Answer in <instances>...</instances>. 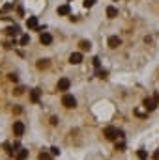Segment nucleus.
Listing matches in <instances>:
<instances>
[{
    "mask_svg": "<svg viewBox=\"0 0 159 160\" xmlns=\"http://www.w3.org/2000/svg\"><path fill=\"white\" fill-rule=\"evenodd\" d=\"M62 104H64L66 108H75V106H77V99H75L73 95L66 93L64 97H62Z\"/></svg>",
    "mask_w": 159,
    "mask_h": 160,
    "instance_id": "nucleus-1",
    "label": "nucleus"
},
{
    "mask_svg": "<svg viewBox=\"0 0 159 160\" xmlns=\"http://www.w3.org/2000/svg\"><path fill=\"white\" fill-rule=\"evenodd\" d=\"M70 86H71L70 78H60L58 84H56V89H58V91H67V89H70Z\"/></svg>",
    "mask_w": 159,
    "mask_h": 160,
    "instance_id": "nucleus-2",
    "label": "nucleus"
},
{
    "mask_svg": "<svg viewBox=\"0 0 159 160\" xmlns=\"http://www.w3.org/2000/svg\"><path fill=\"white\" fill-rule=\"evenodd\" d=\"M116 130H118V129H114V127H107L105 130H103V136H105L107 140L112 142V140H116Z\"/></svg>",
    "mask_w": 159,
    "mask_h": 160,
    "instance_id": "nucleus-3",
    "label": "nucleus"
},
{
    "mask_svg": "<svg viewBox=\"0 0 159 160\" xmlns=\"http://www.w3.org/2000/svg\"><path fill=\"white\" fill-rule=\"evenodd\" d=\"M144 108H146V112H154L157 108V102L154 99H150V97H146V99H144Z\"/></svg>",
    "mask_w": 159,
    "mask_h": 160,
    "instance_id": "nucleus-4",
    "label": "nucleus"
},
{
    "mask_svg": "<svg viewBox=\"0 0 159 160\" xmlns=\"http://www.w3.org/2000/svg\"><path fill=\"white\" fill-rule=\"evenodd\" d=\"M13 132H15V136H23L24 134V123L15 121L13 123Z\"/></svg>",
    "mask_w": 159,
    "mask_h": 160,
    "instance_id": "nucleus-5",
    "label": "nucleus"
},
{
    "mask_svg": "<svg viewBox=\"0 0 159 160\" xmlns=\"http://www.w3.org/2000/svg\"><path fill=\"white\" fill-rule=\"evenodd\" d=\"M26 26L32 30H39V23H38V17H28V20H26Z\"/></svg>",
    "mask_w": 159,
    "mask_h": 160,
    "instance_id": "nucleus-6",
    "label": "nucleus"
},
{
    "mask_svg": "<svg viewBox=\"0 0 159 160\" xmlns=\"http://www.w3.org/2000/svg\"><path fill=\"white\" fill-rule=\"evenodd\" d=\"M120 43H122V41H120L118 36H110V37H109V47H110V48H118Z\"/></svg>",
    "mask_w": 159,
    "mask_h": 160,
    "instance_id": "nucleus-7",
    "label": "nucleus"
},
{
    "mask_svg": "<svg viewBox=\"0 0 159 160\" xmlns=\"http://www.w3.org/2000/svg\"><path fill=\"white\" fill-rule=\"evenodd\" d=\"M81 61H82V54L81 52H73L71 56H70V64H73V65L81 64Z\"/></svg>",
    "mask_w": 159,
    "mask_h": 160,
    "instance_id": "nucleus-8",
    "label": "nucleus"
},
{
    "mask_svg": "<svg viewBox=\"0 0 159 160\" xmlns=\"http://www.w3.org/2000/svg\"><path fill=\"white\" fill-rule=\"evenodd\" d=\"M39 41H41L43 45H51V43H53V36H51V34H47V32H43V34L39 36Z\"/></svg>",
    "mask_w": 159,
    "mask_h": 160,
    "instance_id": "nucleus-9",
    "label": "nucleus"
},
{
    "mask_svg": "<svg viewBox=\"0 0 159 160\" xmlns=\"http://www.w3.org/2000/svg\"><path fill=\"white\" fill-rule=\"evenodd\" d=\"M107 17H109V19L118 17V9H116L114 6H109V8H107Z\"/></svg>",
    "mask_w": 159,
    "mask_h": 160,
    "instance_id": "nucleus-10",
    "label": "nucleus"
},
{
    "mask_svg": "<svg viewBox=\"0 0 159 160\" xmlns=\"http://www.w3.org/2000/svg\"><path fill=\"white\" fill-rule=\"evenodd\" d=\"M39 93H41V91H39L38 88L32 89V91H30V101H32V102H39Z\"/></svg>",
    "mask_w": 159,
    "mask_h": 160,
    "instance_id": "nucleus-11",
    "label": "nucleus"
},
{
    "mask_svg": "<svg viewBox=\"0 0 159 160\" xmlns=\"http://www.w3.org/2000/svg\"><path fill=\"white\" fill-rule=\"evenodd\" d=\"M28 158V151L26 149H19V153L15 155V160H26Z\"/></svg>",
    "mask_w": 159,
    "mask_h": 160,
    "instance_id": "nucleus-12",
    "label": "nucleus"
},
{
    "mask_svg": "<svg viewBox=\"0 0 159 160\" xmlns=\"http://www.w3.org/2000/svg\"><path fill=\"white\" fill-rule=\"evenodd\" d=\"M70 6H67V4H64V6H60V8H58V15H70Z\"/></svg>",
    "mask_w": 159,
    "mask_h": 160,
    "instance_id": "nucleus-13",
    "label": "nucleus"
},
{
    "mask_svg": "<svg viewBox=\"0 0 159 160\" xmlns=\"http://www.w3.org/2000/svg\"><path fill=\"white\" fill-rule=\"evenodd\" d=\"M6 32H8V36H17V34H19V26L13 24V26H10V28L6 30Z\"/></svg>",
    "mask_w": 159,
    "mask_h": 160,
    "instance_id": "nucleus-14",
    "label": "nucleus"
},
{
    "mask_svg": "<svg viewBox=\"0 0 159 160\" xmlns=\"http://www.w3.org/2000/svg\"><path fill=\"white\" fill-rule=\"evenodd\" d=\"M51 64H49V60H38V69H47V67H49Z\"/></svg>",
    "mask_w": 159,
    "mask_h": 160,
    "instance_id": "nucleus-15",
    "label": "nucleus"
},
{
    "mask_svg": "<svg viewBox=\"0 0 159 160\" xmlns=\"http://www.w3.org/2000/svg\"><path fill=\"white\" fill-rule=\"evenodd\" d=\"M79 47H81V50H90V47H92V45H90V41H81Z\"/></svg>",
    "mask_w": 159,
    "mask_h": 160,
    "instance_id": "nucleus-16",
    "label": "nucleus"
},
{
    "mask_svg": "<svg viewBox=\"0 0 159 160\" xmlns=\"http://www.w3.org/2000/svg\"><path fill=\"white\" fill-rule=\"evenodd\" d=\"M126 149V142L120 140V142H116V151H124Z\"/></svg>",
    "mask_w": 159,
    "mask_h": 160,
    "instance_id": "nucleus-17",
    "label": "nucleus"
},
{
    "mask_svg": "<svg viewBox=\"0 0 159 160\" xmlns=\"http://www.w3.org/2000/svg\"><path fill=\"white\" fill-rule=\"evenodd\" d=\"M38 160H53V158H51L49 153H41V155L38 156Z\"/></svg>",
    "mask_w": 159,
    "mask_h": 160,
    "instance_id": "nucleus-18",
    "label": "nucleus"
},
{
    "mask_svg": "<svg viewBox=\"0 0 159 160\" xmlns=\"http://www.w3.org/2000/svg\"><path fill=\"white\" fill-rule=\"evenodd\" d=\"M49 155H51V156H58V155H60V149H58V147H51Z\"/></svg>",
    "mask_w": 159,
    "mask_h": 160,
    "instance_id": "nucleus-19",
    "label": "nucleus"
},
{
    "mask_svg": "<svg viewBox=\"0 0 159 160\" xmlns=\"http://www.w3.org/2000/svg\"><path fill=\"white\" fill-rule=\"evenodd\" d=\"M146 156H148V153L144 151V149H141V151H139V158H141V160H146Z\"/></svg>",
    "mask_w": 159,
    "mask_h": 160,
    "instance_id": "nucleus-20",
    "label": "nucleus"
},
{
    "mask_svg": "<svg viewBox=\"0 0 159 160\" xmlns=\"http://www.w3.org/2000/svg\"><path fill=\"white\" fill-rule=\"evenodd\" d=\"M82 4H84V8H92V6L95 4V0H84Z\"/></svg>",
    "mask_w": 159,
    "mask_h": 160,
    "instance_id": "nucleus-21",
    "label": "nucleus"
},
{
    "mask_svg": "<svg viewBox=\"0 0 159 160\" xmlns=\"http://www.w3.org/2000/svg\"><path fill=\"white\" fill-rule=\"evenodd\" d=\"M30 43V37L28 36H23V37H21V45H28Z\"/></svg>",
    "mask_w": 159,
    "mask_h": 160,
    "instance_id": "nucleus-22",
    "label": "nucleus"
},
{
    "mask_svg": "<svg viewBox=\"0 0 159 160\" xmlns=\"http://www.w3.org/2000/svg\"><path fill=\"white\" fill-rule=\"evenodd\" d=\"M8 78H10L11 82H17V80H19V78H17V75H15V73H10V75H8Z\"/></svg>",
    "mask_w": 159,
    "mask_h": 160,
    "instance_id": "nucleus-23",
    "label": "nucleus"
},
{
    "mask_svg": "<svg viewBox=\"0 0 159 160\" xmlns=\"http://www.w3.org/2000/svg\"><path fill=\"white\" fill-rule=\"evenodd\" d=\"M13 93H15V95H23V93H24V88L19 86V88H15V91H13Z\"/></svg>",
    "mask_w": 159,
    "mask_h": 160,
    "instance_id": "nucleus-24",
    "label": "nucleus"
},
{
    "mask_svg": "<svg viewBox=\"0 0 159 160\" xmlns=\"http://www.w3.org/2000/svg\"><path fill=\"white\" fill-rule=\"evenodd\" d=\"M51 125H58V117L53 115V117H51Z\"/></svg>",
    "mask_w": 159,
    "mask_h": 160,
    "instance_id": "nucleus-25",
    "label": "nucleus"
},
{
    "mask_svg": "<svg viewBox=\"0 0 159 160\" xmlns=\"http://www.w3.org/2000/svg\"><path fill=\"white\" fill-rule=\"evenodd\" d=\"M94 65H95V69H99V58H94Z\"/></svg>",
    "mask_w": 159,
    "mask_h": 160,
    "instance_id": "nucleus-26",
    "label": "nucleus"
},
{
    "mask_svg": "<svg viewBox=\"0 0 159 160\" xmlns=\"http://www.w3.org/2000/svg\"><path fill=\"white\" fill-rule=\"evenodd\" d=\"M99 78H107V71H99Z\"/></svg>",
    "mask_w": 159,
    "mask_h": 160,
    "instance_id": "nucleus-27",
    "label": "nucleus"
},
{
    "mask_svg": "<svg viewBox=\"0 0 159 160\" xmlns=\"http://www.w3.org/2000/svg\"><path fill=\"white\" fill-rule=\"evenodd\" d=\"M154 160H159V151H155V153H154Z\"/></svg>",
    "mask_w": 159,
    "mask_h": 160,
    "instance_id": "nucleus-28",
    "label": "nucleus"
},
{
    "mask_svg": "<svg viewBox=\"0 0 159 160\" xmlns=\"http://www.w3.org/2000/svg\"><path fill=\"white\" fill-rule=\"evenodd\" d=\"M155 102H159V93H155V99H154Z\"/></svg>",
    "mask_w": 159,
    "mask_h": 160,
    "instance_id": "nucleus-29",
    "label": "nucleus"
}]
</instances>
